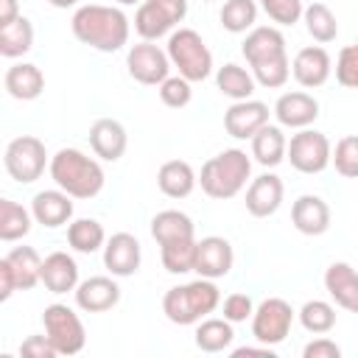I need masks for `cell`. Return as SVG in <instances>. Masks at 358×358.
I'll return each instance as SVG.
<instances>
[{
	"label": "cell",
	"mask_w": 358,
	"mask_h": 358,
	"mask_svg": "<svg viewBox=\"0 0 358 358\" xmlns=\"http://www.w3.org/2000/svg\"><path fill=\"white\" fill-rule=\"evenodd\" d=\"M67 243L81 255H92L106 243V232L95 218H76L67 224Z\"/></svg>",
	"instance_id": "32"
},
{
	"label": "cell",
	"mask_w": 358,
	"mask_h": 358,
	"mask_svg": "<svg viewBox=\"0 0 358 358\" xmlns=\"http://www.w3.org/2000/svg\"><path fill=\"white\" fill-rule=\"evenodd\" d=\"M282 179L277 173H260L257 179H252L249 190H246V210L255 218H268L280 210L282 204Z\"/></svg>",
	"instance_id": "19"
},
{
	"label": "cell",
	"mask_w": 358,
	"mask_h": 358,
	"mask_svg": "<svg viewBox=\"0 0 358 358\" xmlns=\"http://www.w3.org/2000/svg\"><path fill=\"white\" fill-rule=\"evenodd\" d=\"M50 179L73 199H95L103 190V168L78 148H59L50 157Z\"/></svg>",
	"instance_id": "2"
},
{
	"label": "cell",
	"mask_w": 358,
	"mask_h": 358,
	"mask_svg": "<svg viewBox=\"0 0 358 358\" xmlns=\"http://www.w3.org/2000/svg\"><path fill=\"white\" fill-rule=\"evenodd\" d=\"M299 324L313 336H324L336 327V308L324 299H310L299 308Z\"/></svg>",
	"instance_id": "37"
},
{
	"label": "cell",
	"mask_w": 358,
	"mask_h": 358,
	"mask_svg": "<svg viewBox=\"0 0 358 358\" xmlns=\"http://www.w3.org/2000/svg\"><path fill=\"white\" fill-rule=\"evenodd\" d=\"M34 48V25L28 17H17L11 25L0 28V56L17 59Z\"/></svg>",
	"instance_id": "31"
},
{
	"label": "cell",
	"mask_w": 358,
	"mask_h": 358,
	"mask_svg": "<svg viewBox=\"0 0 358 358\" xmlns=\"http://www.w3.org/2000/svg\"><path fill=\"white\" fill-rule=\"evenodd\" d=\"M42 324H45V336L53 341L59 355H76L84 350L87 333H84V324L73 308H67L62 302L48 305L42 313Z\"/></svg>",
	"instance_id": "7"
},
{
	"label": "cell",
	"mask_w": 358,
	"mask_h": 358,
	"mask_svg": "<svg viewBox=\"0 0 358 358\" xmlns=\"http://www.w3.org/2000/svg\"><path fill=\"white\" fill-rule=\"evenodd\" d=\"M330 162L344 179H358V134H347L336 143Z\"/></svg>",
	"instance_id": "39"
},
{
	"label": "cell",
	"mask_w": 358,
	"mask_h": 358,
	"mask_svg": "<svg viewBox=\"0 0 358 358\" xmlns=\"http://www.w3.org/2000/svg\"><path fill=\"white\" fill-rule=\"evenodd\" d=\"M330 70H333V62H330V53H327L322 45L302 48V50L294 56V62H291V73H294L296 84L305 87V90L322 87V84L330 78Z\"/></svg>",
	"instance_id": "16"
},
{
	"label": "cell",
	"mask_w": 358,
	"mask_h": 358,
	"mask_svg": "<svg viewBox=\"0 0 358 358\" xmlns=\"http://www.w3.org/2000/svg\"><path fill=\"white\" fill-rule=\"evenodd\" d=\"M285 157H288L291 168L299 171V173H322L330 165L333 148H330V140L322 131H316V129H299L291 137Z\"/></svg>",
	"instance_id": "9"
},
{
	"label": "cell",
	"mask_w": 358,
	"mask_h": 358,
	"mask_svg": "<svg viewBox=\"0 0 358 358\" xmlns=\"http://www.w3.org/2000/svg\"><path fill=\"white\" fill-rule=\"evenodd\" d=\"M45 162H48V151H45V143L34 134H22V137H14L8 145H6V157H3V165L8 171V176L20 185H31L42 176L45 171Z\"/></svg>",
	"instance_id": "6"
},
{
	"label": "cell",
	"mask_w": 358,
	"mask_h": 358,
	"mask_svg": "<svg viewBox=\"0 0 358 358\" xmlns=\"http://www.w3.org/2000/svg\"><path fill=\"white\" fill-rule=\"evenodd\" d=\"M20 355H31V358H53L59 355V350L53 347V341L48 336H28L20 344Z\"/></svg>",
	"instance_id": "44"
},
{
	"label": "cell",
	"mask_w": 358,
	"mask_h": 358,
	"mask_svg": "<svg viewBox=\"0 0 358 358\" xmlns=\"http://www.w3.org/2000/svg\"><path fill=\"white\" fill-rule=\"evenodd\" d=\"M243 56L249 62V67H257V64H266V62H280V59H288L285 53V36L271 28V25H257L246 34L243 39Z\"/></svg>",
	"instance_id": "15"
},
{
	"label": "cell",
	"mask_w": 358,
	"mask_h": 358,
	"mask_svg": "<svg viewBox=\"0 0 358 358\" xmlns=\"http://www.w3.org/2000/svg\"><path fill=\"white\" fill-rule=\"evenodd\" d=\"M302 358H341V347L322 336V338H313L310 344H305Z\"/></svg>",
	"instance_id": "45"
},
{
	"label": "cell",
	"mask_w": 358,
	"mask_h": 358,
	"mask_svg": "<svg viewBox=\"0 0 358 358\" xmlns=\"http://www.w3.org/2000/svg\"><path fill=\"white\" fill-rule=\"evenodd\" d=\"M31 215L22 204L11 199H0V241H20L31 232Z\"/></svg>",
	"instance_id": "34"
},
{
	"label": "cell",
	"mask_w": 358,
	"mask_h": 358,
	"mask_svg": "<svg viewBox=\"0 0 358 358\" xmlns=\"http://www.w3.org/2000/svg\"><path fill=\"white\" fill-rule=\"evenodd\" d=\"M221 310H224V319H229L232 324H238V322L252 319L255 305H252V296H249V294H229V296L224 299Z\"/></svg>",
	"instance_id": "43"
},
{
	"label": "cell",
	"mask_w": 358,
	"mask_h": 358,
	"mask_svg": "<svg viewBox=\"0 0 358 358\" xmlns=\"http://www.w3.org/2000/svg\"><path fill=\"white\" fill-rule=\"evenodd\" d=\"M90 145L95 151V157L106 159V162H117L126 154L129 145V134L123 129L120 120L115 117H101L90 126Z\"/></svg>",
	"instance_id": "18"
},
{
	"label": "cell",
	"mask_w": 358,
	"mask_h": 358,
	"mask_svg": "<svg viewBox=\"0 0 358 358\" xmlns=\"http://www.w3.org/2000/svg\"><path fill=\"white\" fill-rule=\"evenodd\" d=\"M324 288L338 308L358 313V271L350 263H330L324 271Z\"/></svg>",
	"instance_id": "23"
},
{
	"label": "cell",
	"mask_w": 358,
	"mask_h": 358,
	"mask_svg": "<svg viewBox=\"0 0 358 358\" xmlns=\"http://www.w3.org/2000/svg\"><path fill=\"white\" fill-rule=\"evenodd\" d=\"M126 67H129V76L137 81V84H145V87H159L168 73H171V59H168V50H159L154 42L143 39L137 45L129 48V56H126Z\"/></svg>",
	"instance_id": "11"
},
{
	"label": "cell",
	"mask_w": 358,
	"mask_h": 358,
	"mask_svg": "<svg viewBox=\"0 0 358 358\" xmlns=\"http://www.w3.org/2000/svg\"><path fill=\"white\" fill-rule=\"evenodd\" d=\"M291 221L302 235H324L330 229V207L322 196L305 193L291 204Z\"/></svg>",
	"instance_id": "22"
},
{
	"label": "cell",
	"mask_w": 358,
	"mask_h": 358,
	"mask_svg": "<svg viewBox=\"0 0 358 358\" xmlns=\"http://www.w3.org/2000/svg\"><path fill=\"white\" fill-rule=\"evenodd\" d=\"M274 117L280 120V126L288 129H308L316 117H319V101L302 90L296 92H285L277 98L274 103Z\"/></svg>",
	"instance_id": "17"
},
{
	"label": "cell",
	"mask_w": 358,
	"mask_h": 358,
	"mask_svg": "<svg viewBox=\"0 0 358 358\" xmlns=\"http://www.w3.org/2000/svg\"><path fill=\"white\" fill-rule=\"evenodd\" d=\"M151 235L162 246V243H171V241L196 238V227H193L187 213H182V210H162V213H157L151 218Z\"/></svg>",
	"instance_id": "28"
},
{
	"label": "cell",
	"mask_w": 358,
	"mask_h": 358,
	"mask_svg": "<svg viewBox=\"0 0 358 358\" xmlns=\"http://www.w3.org/2000/svg\"><path fill=\"white\" fill-rule=\"evenodd\" d=\"M6 260L14 268L17 277V291H31L36 282H42V257L36 255L34 246H14Z\"/></svg>",
	"instance_id": "29"
},
{
	"label": "cell",
	"mask_w": 358,
	"mask_h": 358,
	"mask_svg": "<svg viewBox=\"0 0 358 358\" xmlns=\"http://www.w3.org/2000/svg\"><path fill=\"white\" fill-rule=\"evenodd\" d=\"M73 196L64 193L62 187L59 190H39L34 199H31V213H34V221L48 227V229H56L62 224H70L73 218Z\"/></svg>",
	"instance_id": "21"
},
{
	"label": "cell",
	"mask_w": 358,
	"mask_h": 358,
	"mask_svg": "<svg viewBox=\"0 0 358 358\" xmlns=\"http://www.w3.org/2000/svg\"><path fill=\"white\" fill-rule=\"evenodd\" d=\"M42 285L50 294H67L78 285V266L67 252H50L42 260Z\"/></svg>",
	"instance_id": "24"
},
{
	"label": "cell",
	"mask_w": 358,
	"mask_h": 358,
	"mask_svg": "<svg viewBox=\"0 0 358 358\" xmlns=\"http://www.w3.org/2000/svg\"><path fill=\"white\" fill-rule=\"evenodd\" d=\"M218 305H221V291L207 277H199L185 285H173L162 296V313L173 324H196Z\"/></svg>",
	"instance_id": "3"
},
{
	"label": "cell",
	"mask_w": 358,
	"mask_h": 358,
	"mask_svg": "<svg viewBox=\"0 0 358 358\" xmlns=\"http://www.w3.org/2000/svg\"><path fill=\"white\" fill-rule=\"evenodd\" d=\"M336 81L347 90H358V42L341 48L336 59Z\"/></svg>",
	"instance_id": "41"
},
{
	"label": "cell",
	"mask_w": 358,
	"mask_h": 358,
	"mask_svg": "<svg viewBox=\"0 0 358 358\" xmlns=\"http://www.w3.org/2000/svg\"><path fill=\"white\" fill-rule=\"evenodd\" d=\"M294 324V310L285 299L280 296H268L263 299L255 313H252V336L257 344H268L277 347L280 341H285V336L291 333Z\"/></svg>",
	"instance_id": "10"
},
{
	"label": "cell",
	"mask_w": 358,
	"mask_h": 358,
	"mask_svg": "<svg viewBox=\"0 0 358 358\" xmlns=\"http://www.w3.org/2000/svg\"><path fill=\"white\" fill-rule=\"evenodd\" d=\"M17 17H20V6H17V0H0V28L11 25Z\"/></svg>",
	"instance_id": "47"
},
{
	"label": "cell",
	"mask_w": 358,
	"mask_h": 358,
	"mask_svg": "<svg viewBox=\"0 0 358 358\" xmlns=\"http://www.w3.org/2000/svg\"><path fill=\"white\" fill-rule=\"evenodd\" d=\"M257 22V3L255 0H227L221 8V25L229 34H246Z\"/></svg>",
	"instance_id": "38"
},
{
	"label": "cell",
	"mask_w": 358,
	"mask_h": 358,
	"mask_svg": "<svg viewBox=\"0 0 358 358\" xmlns=\"http://www.w3.org/2000/svg\"><path fill=\"white\" fill-rule=\"evenodd\" d=\"M266 123H268V106L263 101H255V98L235 101L224 112V129L235 140H252Z\"/></svg>",
	"instance_id": "12"
},
{
	"label": "cell",
	"mask_w": 358,
	"mask_h": 358,
	"mask_svg": "<svg viewBox=\"0 0 358 358\" xmlns=\"http://www.w3.org/2000/svg\"><path fill=\"white\" fill-rule=\"evenodd\" d=\"M159 98L165 106L171 109H182L190 103L193 98V90H190V81L185 76H168L162 84H159Z\"/></svg>",
	"instance_id": "40"
},
{
	"label": "cell",
	"mask_w": 358,
	"mask_h": 358,
	"mask_svg": "<svg viewBox=\"0 0 358 358\" xmlns=\"http://www.w3.org/2000/svg\"><path fill=\"white\" fill-rule=\"evenodd\" d=\"M53 8H73V6H78V0H48Z\"/></svg>",
	"instance_id": "49"
},
{
	"label": "cell",
	"mask_w": 358,
	"mask_h": 358,
	"mask_svg": "<svg viewBox=\"0 0 358 358\" xmlns=\"http://www.w3.org/2000/svg\"><path fill=\"white\" fill-rule=\"evenodd\" d=\"M232 263H235V252H232L227 238L207 235V238L199 241V246H196V266H193V271H199V277H207V280L227 277Z\"/></svg>",
	"instance_id": "13"
},
{
	"label": "cell",
	"mask_w": 358,
	"mask_h": 358,
	"mask_svg": "<svg viewBox=\"0 0 358 358\" xmlns=\"http://www.w3.org/2000/svg\"><path fill=\"white\" fill-rule=\"evenodd\" d=\"M3 84H6V92L11 98H17V101H34L45 90V76H42V70L36 64L20 62V64H11L6 70Z\"/></svg>",
	"instance_id": "25"
},
{
	"label": "cell",
	"mask_w": 358,
	"mask_h": 358,
	"mask_svg": "<svg viewBox=\"0 0 358 358\" xmlns=\"http://www.w3.org/2000/svg\"><path fill=\"white\" fill-rule=\"evenodd\" d=\"M249 173H252V159L246 157V151L227 148V151L210 157L201 165L199 185L210 199L224 201V199H232V196H238L243 190Z\"/></svg>",
	"instance_id": "4"
},
{
	"label": "cell",
	"mask_w": 358,
	"mask_h": 358,
	"mask_svg": "<svg viewBox=\"0 0 358 358\" xmlns=\"http://www.w3.org/2000/svg\"><path fill=\"white\" fill-rule=\"evenodd\" d=\"M196 246H199L196 238H182V241L162 243L159 246V257H162L165 271H171V274L193 271V266H196Z\"/></svg>",
	"instance_id": "35"
},
{
	"label": "cell",
	"mask_w": 358,
	"mask_h": 358,
	"mask_svg": "<svg viewBox=\"0 0 358 358\" xmlns=\"http://www.w3.org/2000/svg\"><path fill=\"white\" fill-rule=\"evenodd\" d=\"M187 14V0H143L134 14V31L154 42L179 25Z\"/></svg>",
	"instance_id": "8"
},
{
	"label": "cell",
	"mask_w": 358,
	"mask_h": 358,
	"mask_svg": "<svg viewBox=\"0 0 358 358\" xmlns=\"http://www.w3.org/2000/svg\"><path fill=\"white\" fill-rule=\"evenodd\" d=\"M168 59L171 64L179 70V76H185L190 84L204 81L213 73V53L204 45L201 34L193 28H179L168 36Z\"/></svg>",
	"instance_id": "5"
},
{
	"label": "cell",
	"mask_w": 358,
	"mask_h": 358,
	"mask_svg": "<svg viewBox=\"0 0 358 358\" xmlns=\"http://www.w3.org/2000/svg\"><path fill=\"white\" fill-rule=\"evenodd\" d=\"M235 338L229 319H201L196 327V347L201 352H224Z\"/></svg>",
	"instance_id": "33"
},
{
	"label": "cell",
	"mask_w": 358,
	"mask_h": 358,
	"mask_svg": "<svg viewBox=\"0 0 358 358\" xmlns=\"http://www.w3.org/2000/svg\"><path fill=\"white\" fill-rule=\"evenodd\" d=\"M76 305L87 313H103V310H112L117 302H120V288L112 277H90L84 282L76 285Z\"/></svg>",
	"instance_id": "20"
},
{
	"label": "cell",
	"mask_w": 358,
	"mask_h": 358,
	"mask_svg": "<svg viewBox=\"0 0 358 358\" xmlns=\"http://www.w3.org/2000/svg\"><path fill=\"white\" fill-rule=\"evenodd\" d=\"M215 84H218L221 95H227V98H232V101H246V98H252V92H255V76H252L246 67L235 64V62L218 67Z\"/></svg>",
	"instance_id": "30"
},
{
	"label": "cell",
	"mask_w": 358,
	"mask_h": 358,
	"mask_svg": "<svg viewBox=\"0 0 358 358\" xmlns=\"http://www.w3.org/2000/svg\"><path fill=\"white\" fill-rule=\"evenodd\" d=\"M204 3H210V0H204Z\"/></svg>",
	"instance_id": "51"
},
{
	"label": "cell",
	"mask_w": 358,
	"mask_h": 358,
	"mask_svg": "<svg viewBox=\"0 0 358 358\" xmlns=\"http://www.w3.org/2000/svg\"><path fill=\"white\" fill-rule=\"evenodd\" d=\"M196 182H199L196 173H193L190 162H185V159H168L157 171V185H159V190L168 199H185V196H190L193 187H196Z\"/></svg>",
	"instance_id": "26"
},
{
	"label": "cell",
	"mask_w": 358,
	"mask_h": 358,
	"mask_svg": "<svg viewBox=\"0 0 358 358\" xmlns=\"http://www.w3.org/2000/svg\"><path fill=\"white\" fill-rule=\"evenodd\" d=\"M285 151H288V140L282 134L280 126H263L255 137H252V157L263 165V168H274L285 159Z\"/></svg>",
	"instance_id": "27"
},
{
	"label": "cell",
	"mask_w": 358,
	"mask_h": 358,
	"mask_svg": "<svg viewBox=\"0 0 358 358\" xmlns=\"http://www.w3.org/2000/svg\"><path fill=\"white\" fill-rule=\"evenodd\" d=\"M70 25L78 42L101 53H115L129 42V17L115 6H101V3L78 6Z\"/></svg>",
	"instance_id": "1"
},
{
	"label": "cell",
	"mask_w": 358,
	"mask_h": 358,
	"mask_svg": "<svg viewBox=\"0 0 358 358\" xmlns=\"http://www.w3.org/2000/svg\"><path fill=\"white\" fill-rule=\"evenodd\" d=\"M302 20H305L308 34H310L316 42H322V45H327V42H333V39L338 36L336 14H333L324 3H310V6H305Z\"/></svg>",
	"instance_id": "36"
},
{
	"label": "cell",
	"mask_w": 358,
	"mask_h": 358,
	"mask_svg": "<svg viewBox=\"0 0 358 358\" xmlns=\"http://www.w3.org/2000/svg\"><path fill=\"white\" fill-rule=\"evenodd\" d=\"M17 291V277H14V268H11V263L3 257L0 260V299L6 302L11 294Z\"/></svg>",
	"instance_id": "46"
},
{
	"label": "cell",
	"mask_w": 358,
	"mask_h": 358,
	"mask_svg": "<svg viewBox=\"0 0 358 358\" xmlns=\"http://www.w3.org/2000/svg\"><path fill=\"white\" fill-rule=\"evenodd\" d=\"M120 6H134V3H143V0H117Z\"/></svg>",
	"instance_id": "50"
},
{
	"label": "cell",
	"mask_w": 358,
	"mask_h": 358,
	"mask_svg": "<svg viewBox=\"0 0 358 358\" xmlns=\"http://www.w3.org/2000/svg\"><path fill=\"white\" fill-rule=\"evenodd\" d=\"M143 252L140 241L131 232H115L103 243V266L109 268L112 277H131L140 268Z\"/></svg>",
	"instance_id": "14"
},
{
	"label": "cell",
	"mask_w": 358,
	"mask_h": 358,
	"mask_svg": "<svg viewBox=\"0 0 358 358\" xmlns=\"http://www.w3.org/2000/svg\"><path fill=\"white\" fill-rule=\"evenodd\" d=\"M249 355L274 358V350H271L268 344H260V347H238V350H232V358H249Z\"/></svg>",
	"instance_id": "48"
},
{
	"label": "cell",
	"mask_w": 358,
	"mask_h": 358,
	"mask_svg": "<svg viewBox=\"0 0 358 358\" xmlns=\"http://www.w3.org/2000/svg\"><path fill=\"white\" fill-rule=\"evenodd\" d=\"M260 6L268 14V20L277 25H294L302 20V11H305L302 0H260Z\"/></svg>",
	"instance_id": "42"
}]
</instances>
